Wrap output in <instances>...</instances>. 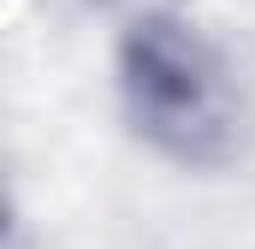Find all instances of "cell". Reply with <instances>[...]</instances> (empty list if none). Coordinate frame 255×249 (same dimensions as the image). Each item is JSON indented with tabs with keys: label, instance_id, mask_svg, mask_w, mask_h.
<instances>
[{
	"label": "cell",
	"instance_id": "1",
	"mask_svg": "<svg viewBox=\"0 0 255 249\" xmlns=\"http://www.w3.org/2000/svg\"><path fill=\"white\" fill-rule=\"evenodd\" d=\"M119 89L136 136L178 166H226L244 148L238 71L184 18H142L119 54Z\"/></svg>",
	"mask_w": 255,
	"mask_h": 249
}]
</instances>
